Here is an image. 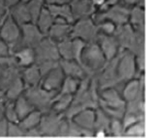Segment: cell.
Wrapping results in <instances>:
<instances>
[{
  "instance_id": "obj_46",
  "label": "cell",
  "mask_w": 146,
  "mask_h": 138,
  "mask_svg": "<svg viewBox=\"0 0 146 138\" xmlns=\"http://www.w3.org/2000/svg\"><path fill=\"white\" fill-rule=\"evenodd\" d=\"M8 11V7L5 3V0H0V15H4Z\"/></svg>"
},
{
  "instance_id": "obj_27",
  "label": "cell",
  "mask_w": 146,
  "mask_h": 138,
  "mask_svg": "<svg viewBox=\"0 0 146 138\" xmlns=\"http://www.w3.org/2000/svg\"><path fill=\"white\" fill-rule=\"evenodd\" d=\"M24 89L25 86L21 77H18L5 91V100L6 101H15L18 97L23 94Z\"/></svg>"
},
{
  "instance_id": "obj_5",
  "label": "cell",
  "mask_w": 146,
  "mask_h": 138,
  "mask_svg": "<svg viewBox=\"0 0 146 138\" xmlns=\"http://www.w3.org/2000/svg\"><path fill=\"white\" fill-rule=\"evenodd\" d=\"M57 93L56 92L48 91L38 85L26 88L23 94L35 110L45 113L51 110L53 98Z\"/></svg>"
},
{
  "instance_id": "obj_10",
  "label": "cell",
  "mask_w": 146,
  "mask_h": 138,
  "mask_svg": "<svg viewBox=\"0 0 146 138\" xmlns=\"http://www.w3.org/2000/svg\"><path fill=\"white\" fill-rule=\"evenodd\" d=\"M35 56V64L42 62H58L61 59L57 42L48 36H45L34 48Z\"/></svg>"
},
{
  "instance_id": "obj_2",
  "label": "cell",
  "mask_w": 146,
  "mask_h": 138,
  "mask_svg": "<svg viewBox=\"0 0 146 138\" xmlns=\"http://www.w3.org/2000/svg\"><path fill=\"white\" fill-rule=\"evenodd\" d=\"M126 102L115 88L100 90L99 107L111 119H122L125 113Z\"/></svg>"
},
{
  "instance_id": "obj_11",
  "label": "cell",
  "mask_w": 146,
  "mask_h": 138,
  "mask_svg": "<svg viewBox=\"0 0 146 138\" xmlns=\"http://www.w3.org/2000/svg\"><path fill=\"white\" fill-rule=\"evenodd\" d=\"M86 42L78 38H66L57 42L61 58L74 60L80 64V56Z\"/></svg>"
},
{
  "instance_id": "obj_24",
  "label": "cell",
  "mask_w": 146,
  "mask_h": 138,
  "mask_svg": "<svg viewBox=\"0 0 146 138\" xmlns=\"http://www.w3.org/2000/svg\"><path fill=\"white\" fill-rule=\"evenodd\" d=\"M45 6L54 19L61 18L71 24L75 21L72 13L70 3L45 4Z\"/></svg>"
},
{
  "instance_id": "obj_30",
  "label": "cell",
  "mask_w": 146,
  "mask_h": 138,
  "mask_svg": "<svg viewBox=\"0 0 146 138\" xmlns=\"http://www.w3.org/2000/svg\"><path fill=\"white\" fill-rule=\"evenodd\" d=\"M72 97L73 95L60 94L57 93L56 97L53 98L51 110L56 113L64 114L70 107L72 100Z\"/></svg>"
},
{
  "instance_id": "obj_25",
  "label": "cell",
  "mask_w": 146,
  "mask_h": 138,
  "mask_svg": "<svg viewBox=\"0 0 146 138\" xmlns=\"http://www.w3.org/2000/svg\"><path fill=\"white\" fill-rule=\"evenodd\" d=\"M10 16L18 25L21 26L31 21V17L26 3L19 2L8 8Z\"/></svg>"
},
{
  "instance_id": "obj_43",
  "label": "cell",
  "mask_w": 146,
  "mask_h": 138,
  "mask_svg": "<svg viewBox=\"0 0 146 138\" xmlns=\"http://www.w3.org/2000/svg\"><path fill=\"white\" fill-rule=\"evenodd\" d=\"M121 1L129 7L140 6L145 7V0H121Z\"/></svg>"
},
{
  "instance_id": "obj_38",
  "label": "cell",
  "mask_w": 146,
  "mask_h": 138,
  "mask_svg": "<svg viewBox=\"0 0 146 138\" xmlns=\"http://www.w3.org/2000/svg\"><path fill=\"white\" fill-rule=\"evenodd\" d=\"M124 129L121 119H112L109 129V136L123 137Z\"/></svg>"
},
{
  "instance_id": "obj_19",
  "label": "cell",
  "mask_w": 146,
  "mask_h": 138,
  "mask_svg": "<svg viewBox=\"0 0 146 138\" xmlns=\"http://www.w3.org/2000/svg\"><path fill=\"white\" fill-rule=\"evenodd\" d=\"M135 31L129 23L117 26L113 36L116 40L121 50H128L135 37Z\"/></svg>"
},
{
  "instance_id": "obj_31",
  "label": "cell",
  "mask_w": 146,
  "mask_h": 138,
  "mask_svg": "<svg viewBox=\"0 0 146 138\" xmlns=\"http://www.w3.org/2000/svg\"><path fill=\"white\" fill-rule=\"evenodd\" d=\"M14 106L19 121L35 110L23 94L21 95L14 101Z\"/></svg>"
},
{
  "instance_id": "obj_17",
  "label": "cell",
  "mask_w": 146,
  "mask_h": 138,
  "mask_svg": "<svg viewBox=\"0 0 146 138\" xmlns=\"http://www.w3.org/2000/svg\"><path fill=\"white\" fill-rule=\"evenodd\" d=\"M64 78L65 75L58 64L42 78L40 85L48 91L58 92Z\"/></svg>"
},
{
  "instance_id": "obj_6",
  "label": "cell",
  "mask_w": 146,
  "mask_h": 138,
  "mask_svg": "<svg viewBox=\"0 0 146 138\" xmlns=\"http://www.w3.org/2000/svg\"><path fill=\"white\" fill-rule=\"evenodd\" d=\"M116 72L118 80L122 85L140 75L138 72L135 56L131 52L125 50L118 53Z\"/></svg>"
},
{
  "instance_id": "obj_37",
  "label": "cell",
  "mask_w": 146,
  "mask_h": 138,
  "mask_svg": "<svg viewBox=\"0 0 146 138\" xmlns=\"http://www.w3.org/2000/svg\"><path fill=\"white\" fill-rule=\"evenodd\" d=\"M5 118L8 122L12 123H18V118L17 113L14 106V101H6L5 100Z\"/></svg>"
},
{
  "instance_id": "obj_33",
  "label": "cell",
  "mask_w": 146,
  "mask_h": 138,
  "mask_svg": "<svg viewBox=\"0 0 146 138\" xmlns=\"http://www.w3.org/2000/svg\"><path fill=\"white\" fill-rule=\"evenodd\" d=\"M145 120H141L126 129L123 133V137H145Z\"/></svg>"
},
{
  "instance_id": "obj_3",
  "label": "cell",
  "mask_w": 146,
  "mask_h": 138,
  "mask_svg": "<svg viewBox=\"0 0 146 138\" xmlns=\"http://www.w3.org/2000/svg\"><path fill=\"white\" fill-rule=\"evenodd\" d=\"M107 62L106 58L96 42L86 44L80 56V65L87 76H96Z\"/></svg>"
},
{
  "instance_id": "obj_21",
  "label": "cell",
  "mask_w": 146,
  "mask_h": 138,
  "mask_svg": "<svg viewBox=\"0 0 146 138\" xmlns=\"http://www.w3.org/2000/svg\"><path fill=\"white\" fill-rule=\"evenodd\" d=\"M128 23L134 30L141 33H145V7L133 6L131 7Z\"/></svg>"
},
{
  "instance_id": "obj_52",
  "label": "cell",
  "mask_w": 146,
  "mask_h": 138,
  "mask_svg": "<svg viewBox=\"0 0 146 138\" xmlns=\"http://www.w3.org/2000/svg\"><path fill=\"white\" fill-rule=\"evenodd\" d=\"M30 0H20V2H23V3H27V2H29Z\"/></svg>"
},
{
  "instance_id": "obj_23",
  "label": "cell",
  "mask_w": 146,
  "mask_h": 138,
  "mask_svg": "<svg viewBox=\"0 0 146 138\" xmlns=\"http://www.w3.org/2000/svg\"><path fill=\"white\" fill-rule=\"evenodd\" d=\"M21 77L24 83L25 88L40 85L42 80L40 70L35 64L21 69Z\"/></svg>"
},
{
  "instance_id": "obj_4",
  "label": "cell",
  "mask_w": 146,
  "mask_h": 138,
  "mask_svg": "<svg viewBox=\"0 0 146 138\" xmlns=\"http://www.w3.org/2000/svg\"><path fill=\"white\" fill-rule=\"evenodd\" d=\"M0 39L7 45L10 55L23 48L21 27L10 16L8 11L2 17L0 23Z\"/></svg>"
},
{
  "instance_id": "obj_28",
  "label": "cell",
  "mask_w": 146,
  "mask_h": 138,
  "mask_svg": "<svg viewBox=\"0 0 146 138\" xmlns=\"http://www.w3.org/2000/svg\"><path fill=\"white\" fill-rule=\"evenodd\" d=\"M111 120V118L98 107L95 109L94 131H103L109 136V129Z\"/></svg>"
},
{
  "instance_id": "obj_13",
  "label": "cell",
  "mask_w": 146,
  "mask_h": 138,
  "mask_svg": "<svg viewBox=\"0 0 146 138\" xmlns=\"http://www.w3.org/2000/svg\"><path fill=\"white\" fill-rule=\"evenodd\" d=\"M121 94L126 102L141 96H145V72L125 83L121 88Z\"/></svg>"
},
{
  "instance_id": "obj_15",
  "label": "cell",
  "mask_w": 146,
  "mask_h": 138,
  "mask_svg": "<svg viewBox=\"0 0 146 138\" xmlns=\"http://www.w3.org/2000/svg\"><path fill=\"white\" fill-rule=\"evenodd\" d=\"M96 42L107 61L114 58L120 52L118 44L113 35L105 34L99 32Z\"/></svg>"
},
{
  "instance_id": "obj_8",
  "label": "cell",
  "mask_w": 146,
  "mask_h": 138,
  "mask_svg": "<svg viewBox=\"0 0 146 138\" xmlns=\"http://www.w3.org/2000/svg\"><path fill=\"white\" fill-rule=\"evenodd\" d=\"M99 34L97 26L92 18L79 19L72 24L71 38H78L86 43L96 42Z\"/></svg>"
},
{
  "instance_id": "obj_9",
  "label": "cell",
  "mask_w": 146,
  "mask_h": 138,
  "mask_svg": "<svg viewBox=\"0 0 146 138\" xmlns=\"http://www.w3.org/2000/svg\"><path fill=\"white\" fill-rule=\"evenodd\" d=\"M118 55L113 59L108 61L101 71L96 75L100 90L108 88H115L120 92L123 86L118 80L116 72Z\"/></svg>"
},
{
  "instance_id": "obj_44",
  "label": "cell",
  "mask_w": 146,
  "mask_h": 138,
  "mask_svg": "<svg viewBox=\"0 0 146 138\" xmlns=\"http://www.w3.org/2000/svg\"><path fill=\"white\" fill-rule=\"evenodd\" d=\"M24 137H37L42 136L38 127H36L24 131Z\"/></svg>"
},
{
  "instance_id": "obj_7",
  "label": "cell",
  "mask_w": 146,
  "mask_h": 138,
  "mask_svg": "<svg viewBox=\"0 0 146 138\" xmlns=\"http://www.w3.org/2000/svg\"><path fill=\"white\" fill-rule=\"evenodd\" d=\"M131 7L123 2L121 3L120 1L118 3L113 5L105 11L96 12L92 17V19L96 24L102 21H109L116 26L123 25L129 21Z\"/></svg>"
},
{
  "instance_id": "obj_39",
  "label": "cell",
  "mask_w": 146,
  "mask_h": 138,
  "mask_svg": "<svg viewBox=\"0 0 146 138\" xmlns=\"http://www.w3.org/2000/svg\"><path fill=\"white\" fill-rule=\"evenodd\" d=\"M99 32L105 34L113 35L117 26L113 22L109 21H102L100 23H96Z\"/></svg>"
},
{
  "instance_id": "obj_40",
  "label": "cell",
  "mask_w": 146,
  "mask_h": 138,
  "mask_svg": "<svg viewBox=\"0 0 146 138\" xmlns=\"http://www.w3.org/2000/svg\"><path fill=\"white\" fill-rule=\"evenodd\" d=\"M141 120H145V117L138 116V115L131 114V113H125L123 118L121 119V122H122V124H123L124 131L128 127H129L130 126L135 123L136 122L139 121H141Z\"/></svg>"
},
{
  "instance_id": "obj_32",
  "label": "cell",
  "mask_w": 146,
  "mask_h": 138,
  "mask_svg": "<svg viewBox=\"0 0 146 138\" xmlns=\"http://www.w3.org/2000/svg\"><path fill=\"white\" fill-rule=\"evenodd\" d=\"M42 114V113L38 110H33L32 113L28 114L27 116L21 119L18 122V124L24 131L30 129L38 127L40 119H41Z\"/></svg>"
},
{
  "instance_id": "obj_50",
  "label": "cell",
  "mask_w": 146,
  "mask_h": 138,
  "mask_svg": "<svg viewBox=\"0 0 146 138\" xmlns=\"http://www.w3.org/2000/svg\"><path fill=\"white\" fill-rule=\"evenodd\" d=\"M5 2L6 5H7V7L9 8V7L13 6V5H15V4L20 2V0H5Z\"/></svg>"
},
{
  "instance_id": "obj_12",
  "label": "cell",
  "mask_w": 146,
  "mask_h": 138,
  "mask_svg": "<svg viewBox=\"0 0 146 138\" xmlns=\"http://www.w3.org/2000/svg\"><path fill=\"white\" fill-rule=\"evenodd\" d=\"M64 118V114L53 110L42 113L38 125L42 137H56L59 126Z\"/></svg>"
},
{
  "instance_id": "obj_14",
  "label": "cell",
  "mask_w": 146,
  "mask_h": 138,
  "mask_svg": "<svg viewBox=\"0 0 146 138\" xmlns=\"http://www.w3.org/2000/svg\"><path fill=\"white\" fill-rule=\"evenodd\" d=\"M22 47L34 48L46 36L36 27L35 23L29 22L21 26Z\"/></svg>"
},
{
  "instance_id": "obj_29",
  "label": "cell",
  "mask_w": 146,
  "mask_h": 138,
  "mask_svg": "<svg viewBox=\"0 0 146 138\" xmlns=\"http://www.w3.org/2000/svg\"><path fill=\"white\" fill-rule=\"evenodd\" d=\"M53 23H54V18L50 14L49 10L47 9L46 6H45L42 10L35 24L38 27L39 29L47 36V34Z\"/></svg>"
},
{
  "instance_id": "obj_48",
  "label": "cell",
  "mask_w": 146,
  "mask_h": 138,
  "mask_svg": "<svg viewBox=\"0 0 146 138\" xmlns=\"http://www.w3.org/2000/svg\"><path fill=\"white\" fill-rule=\"evenodd\" d=\"M46 4H65L70 3L71 0H45Z\"/></svg>"
},
{
  "instance_id": "obj_22",
  "label": "cell",
  "mask_w": 146,
  "mask_h": 138,
  "mask_svg": "<svg viewBox=\"0 0 146 138\" xmlns=\"http://www.w3.org/2000/svg\"><path fill=\"white\" fill-rule=\"evenodd\" d=\"M72 120L83 129L94 131L95 109H84L77 113Z\"/></svg>"
},
{
  "instance_id": "obj_36",
  "label": "cell",
  "mask_w": 146,
  "mask_h": 138,
  "mask_svg": "<svg viewBox=\"0 0 146 138\" xmlns=\"http://www.w3.org/2000/svg\"><path fill=\"white\" fill-rule=\"evenodd\" d=\"M80 80L73 78L71 77L65 76L64 81L62 84L58 93L60 94L73 95L78 90Z\"/></svg>"
},
{
  "instance_id": "obj_34",
  "label": "cell",
  "mask_w": 146,
  "mask_h": 138,
  "mask_svg": "<svg viewBox=\"0 0 146 138\" xmlns=\"http://www.w3.org/2000/svg\"><path fill=\"white\" fill-rule=\"evenodd\" d=\"M45 0H30L29 2L26 3L32 23H36L42 10L45 6Z\"/></svg>"
},
{
  "instance_id": "obj_18",
  "label": "cell",
  "mask_w": 146,
  "mask_h": 138,
  "mask_svg": "<svg viewBox=\"0 0 146 138\" xmlns=\"http://www.w3.org/2000/svg\"><path fill=\"white\" fill-rule=\"evenodd\" d=\"M72 24L61 18L54 19V23L48 31L47 36L56 42L70 37Z\"/></svg>"
},
{
  "instance_id": "obj_35",
  "label": "cell",
  "mask_w": 146,
  "mask_h": 138,
  "mask_svg": "<svg viewBox=\"0 0 146 138\" xmlns=\"http://www.w3.org/2000/svg\"><path fill=\"white\" fill-rule=\"evenodd\" d=\"M68 132L67 137H94V131L83 129L79 127L72 119H68Z\"/></svg>"
},
{
  "instance_id": "obj_49",
  "label": "cell",
  "mask_w": 146,
  "mask_h": 138,
  "mask_svg": "<svg viewBox=\"0 0 146 138\" xmlns=\"http://www.w3.org/2000/svg\"><path fill=\"white\" fill-rule=\"evenodd\" d=\"M91 1H92V2H93V4L94 5V6L96 7L97 10L100 7H101L105 2V0H91Z\"/></svg>"
},
{
  "instance_id": "obj_41",
  "label": "cell",
  "mask_w": 146,
  "mask_h": 138,
  "mask_svg": "<svg viewBox=\"0 0 146 138\" xmlns=\"http://www.w3.org/2000/svg\"><path fill=\"white\" fill-rule=\"evenodd\" d=\"M7 137H24V131L21 128L18 123L8 122V123H7Z\"/></svg>"
},
{
  "instance_id": "obj_16",
  "label": "cell",
  "mask_w": 146,
  "mask_h": 138,
  "mask_svg": "<svg viewBox=\"0 0 146 138\" xmlns=\"http://www.w3.org/2000/svg\"><path fill=\"white\" fill-rule=\"evenodd\" d=\"M70 5L75 21L92 18L97 11L91 0H71Z\"/></svg>"
},
{
  "instance_id": "obj_51",
  "label": "cell",
  "mask_w": 146,
  "mask_h": 138,
  "mask_svg": "<svg viewBox=\"0 0 146 138\" xmlns=\"http://www.w3.org/2000/svg\"><path fill=\"white\" fill-rule=\"evenodd\" d=\"M5 99V91L0 88V100Z\"/></svg>"
},
{
  "instance_id": "obj_26",
  "label": "cell",
  "mask_w": 146,
  "mask_h": 138,
  "mask_svg": "<svg viewBox=\"0 0 146 138\" xmlns=\"http://www.w3.org/2000/svg\"><path fill=\"white\" fill-rule=\"evenodd\" d=\"M16 60L17 64L21 69L25 68L35 64V56L34 48L29 47H23L13 54H12Z\"/></svg>"
},
{
  "instance_id": "obj_47",
  "label": "cell",
  "mask_w": 146,
  "mask_h": 138,
  "mask_svg": "<svg viewBox=\"0 0 146 138\" xmlns=\"http://www.w3.org/2000/svg\"><path fill=\"white\" fill-rule=\"evenodd\" d=\"M5 100L2 99L0 100V119L5 118Z\"/></svg>"
},
{
  "instance_id": "obj_45",
  "label": "cell",
  "mask_w": 146,
  "mask_h": 138,
  "mask_svg": "<svg viewBox=\"0 0 146 138\" xmlns=\"http://www.w3.org/2000/svg\"><path fill=\"white\" fill-rule=\"evenodd\" d=\"M8 121L5 118L0 119V137H7Z\"/></svg>"
},
{
  "instance_id": "obj_1",
  "label": "cell",
  "mask_w": 146,
  "mask_h": 138,
  "mask_svg": "<svg viewBox=\"0 0 146 138\" xmlns=\"http://www.w3.org/2000/svg\"><path fill=\"white\" fill-rule=\"evenodd\" d=\"M100 88L96 76H86L79 83L78 90L73 94L72 100L64 116L67 119L73 117L84 109H96L99 107Z\"/></svg>"
},
{
  "instance_id": "obj_42",
  "label": "cell",
  "mask_w": 146,
  "mask_h": 138,
  "mask_svg": "<svg viewBox=\"0 0 146 138\" xmlns=\"http://www.w3.org/2000/svg\"><path fill=\"white\" fill-rule=\"evenodd\" d=\"M59 62V61H58ZM58 62H51V61H48V62H42L40 63L35 64L37 66L40 72V74L42 75V78L44 75L48 73L49 72L58 65Z\"/></svg>"
},
{
  "instance_id": "obj_20",
  "label": "cell",
  "mask_w": 146,
  "mask_h": 138,
  "mask_svg": "<svg viewBox=\"0 0 146 138\" xmlns=\"http://www.w3.org/2000/svg\"><path fill=\"white\" fill-rule=\"evenodd\" d=\"M58 64L65 76L71 77L79 80H83L87 76L81 65L76 61L61 58L58 62Z\"/></svg>"
}]
</instances>
